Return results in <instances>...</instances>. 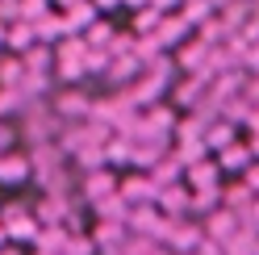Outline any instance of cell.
I'll return each instance as SVG.
<instances>
[{
    "label": "cell",
    "instance_id": "1",
    "mask_svg": "<svg viewBox=\"0 0 259 255\" xmlns=\"http://www.w3.org/2000/svg\"><path fill=\"white\" fill-rule=\"evenodd\" d=\"M55 134H59V117L51 113V101H29L21 109L17 138H25L29 147H42V142H55Z\"/></svg>",
    "mask_w": 259,
    "mask_h": 255
},
{
    "label": "cell",
    "instance_id": "2",
    "mask_svg": "<svg viewBox=\"0 0 259 255\" xmlns=\"http://www.w3.org/2000/svg\"><path fill=\"white\" fill-rule=\"evenodd\" d=\"M88 109H92V97L84 88H59L51 97V113L59 117V125H79L88 121Z\"/></svg>",
    "mask_w": 259,
    "mask_h": 255
},
{
    "label": "cell",
    "instance_id": "3",
    "mask_svg": "<svg viewBox=\"0 0 259 255\" xmlns=\"http://www.w3.org/2000/svg\"><path fill=\"white\" fill-rule=\"evenodd\" d=\"M201 222L197 218H184V222H167V234H163V243L159 247H167L171 255H192L201 247Z\"/></svg>",
    "mask_w": 259,
    "mask_h": 255
},
{
    "label": "cell",
    "instance_id": "4",
    "mask_svg": "<svg viewBox=\"0 0 259 255\" xmlns=\"http://www.w3.org/2000/svg\"><path fill=\"white\" fill-rule=\"evenodd\" d=\"M29 214H34V222L46 230V226H63L71 214H75V197L63 193V197H38L34 205H29Z\"/></svg>",
    "mask_w": 259,
    "mask_h": 255
},
{
    "label": "cell",
    "instance_id": "5",
    "mask_svg": "<svg viewBox=\"0 0 259 255\" xmlns=\"http://www.w3.org/2000/svg\"><path fill=\"white\" fill-rule=\"evenodd\" d=\"M79 201L84 205H96V201H105V197H113L117 193V172H109V167H96V172H84L79 176Z\"/></svg>",
    "mask_w": 259,
    "mask_h": 255
},
{
    "label": "cell",
    "instance_id": "6",
    "mask_svg": "<svg viewBox=\"0 0 259 255\" xmlns=\"http://www.w3.org/2000/svg\"><path fill=\"white\" fill-rule=\"evenodd\" d=\"M117 197L130 205V209H138V205H155L159 201V188L151 184V176L134 172V176H117Z\"/></svg>",
    "mask_w": 259,
    "mask_h": 255
},
{
    "label": "cell",
    "instance_id": "7",
    "mask_svg": "<svg viewBox=\"0 0 259 255\" xmlns=\"http://www.w3.org/2000/svg\"><path fill=\"white\" fill-rule=\"evenodd\" d=\"M167 142H171V138H151V134H147V138H138L134 147H130V167H138L142 176H147V172L159 163V159H167V151H171Z\"/></svg>",
    "mask_w": 259,
    "mask_h": 255
},
{
    "label": "cell",
    "instance_id": "8",
    "mask_svg": "<svg viewBox=\"0 0 259 255\" xmlns=\"http://www.w3.org/2000/svg\"><path fill=\"white\" fill-rule=\"evenodd\" d=\"M176 121H180V113H176L171 105H151V109H142V138H171V130H176Z\"/></svg>",
    "mask_w": 259,
    "mask_h": 255
},
{
    "label": "cell",
    "instance_id": "9",
    "mask_svg": "<svg viewBox=\"0 0 259 255\" xmlns=\"http://www.w3.org/2000/svg\"><path fill=\"white\" fill-rule=\"evenodd\" d=\"M151 38H155V46H159V51L167 55V51H180V46H184V42L192 38V29H188V25L180 21V13H167V17L159 21V29H155Z\"/></svg>",
    "mask_w": 259,
    "mask_h": 255
},
{
    "label": "cell",
    "instance_id": "10",
    "mask_svg": "<svg viewBox=\"0 0 259 255\" xmlns=\"http://www.w3.org/2000/svg\"><path fill=\"white\" fill-rule=\"evenodd\" d=\"M234 230H238V218H234L230 209H213V214L201 218V234L209 238V243H226Z\"/></svg>",
    "mask_w": 259,
    "mask_h": 255
},
{
    "label": "cell",
    "instance_id": "11",
    "mask_svg": "<svg viewBox=\"0 0 259 255\" xmlns=\"http://www.w3.org/2000/svg\"><path fill=\"white\" fill-rule=\"evenodd\" d=\"M84 147H92V138H88V125L79 121V125H59V134H55V151L63 155V159H75Z\"/></svg>",
    "mask_w": 259,
    "mask_h": 255
},
{
    "label": "cell",
    "instance_id": "12",
    "mask_svg": "<svg viewBox=\"0 0 259 255\" xmlns=\"http://www.w3.org/2000/svg\"><path fill=\"white\" fill-rule=\"evenodd\" d=\"M25 180H29V159H25V151L0 155V184H5V188H21Z\"/></svg>",
    "mask_w": 259,
    "mask_h": 255
},
{
    "label": "cell",
    "instance_id": "13",
    "mask_svg": "<svg viewBox=\"0 0 259 255\" xmlns=\"http://www.w3.org/2000/svg\"><path fill=\"white\" fill-rule=\"evenodd\" d=\"M209 51H213V46H201L197 38H188L180 51L171 55V63H176V71H184V75H192V71H201L205 67V59H209Z\"/></svg>",
    "mask_w": 259,
    "mask_h": 255
},
{
    "label": "cell",
    "instance_id": "14",
    "mask_svg": "<svg viewBox=\"0 0 259 255\" xmlns=\"http://www.w3.org/2000/svg\"><path fill=\"white\" fill-rule=\"evenodd\" d=\"M218 184H222V172H218L213 159H201V163H192V167L184 172V188H188V193H201V188H218Z\"/></svg>",
    "mask_w": 259,
    "mask_h": 255
},
{
    "label": "cell",
    "instance_id": "15",
    "mask_svg": "<svg viewBox=\"0 0 259 255\" xmlns=\"http://www.w3.org/2000/svg\"><path fill=\"white\" fill-rule=\"evenodd\" d=\"M142 75V67H138V59L134 55H125V59H109V71H105V79H109V88H130L134 79Z\"/></svg>",
    "mask_w": 259,
    "mask_h": 255
},
{
    "label": "cell",
    "instance_id": "16",
    "mask_svg": "<svg viewBox=\"0 0 259 255\" xmlns=\"http://www.w3.org/2000/svg\"><path fill=\"white\" fill-rule=\"evenodd\" d=\"M251 205H255V193H251V188L242 184V180H230V184H222V209H230V214L238 218V214H247Z\"/></svg>",
    "mask_w": 259,
    "mask_h": 255
},
{
    "label": "cell",
    "instance_id": "17",
    "mask_svg": "<svg viewBox=\"0 0 259 255\" xmlns=\"http://www.w3.org/2000/svg\"><path fill=\"white\" fill-rule=\"evenodd\" d=\"M209 92V84H201L197 75H184L180 84H171V109H192Z\"/></svg>",
    "mask_w": 259,
    "mask_h": 255
},
{
    "label": "cell",
    "instance_id": "18",
    "mask_svg": "<svg viewBox=\"0 0 259 255\" xmlns=\"http://www.w3.org/2000/svg\"><path fill=\"white\" fill-rule=\"evenodd\" d=\"M92 209V218L96 222H109V226H125V218H130V205L113 193V197H105V201H96V205H88Z\"/></svg>",
    "mask_w": 259,
    "mask_h": 255
},
{
    "label": "cell",
    "instance_id": "19",
    "mask_svg": "<svg viewBox=\"0 0 259 255\" xmlns=\"http://www.w3.org/2000/svg\"><path fill=\"white\" fill-rule=\"evenodd\" d=\"M29 46H38V38H34V25H25V21H13V25H5V51L9 55H25Z\"/></svg>",
    "mask_w": 259,
    "mask_h": 255
},
{
    "label": "cell",
    "instance_id": "20",
    "mask_svg": "<svg viewBox=\"0 0 259 255\" xmlns=\"http://www.w3.org/2000/svg\"><path fill=\"white\" fill-rule=\"evenodd\" d=\"M34 38H38L42 46H55V42L67 38V25H63V13H59V9H51L42 21H34Z\"/></svg>",
    "mask_w": 259,
    "mask_h": 255
},
{
    "label": "cell",
    "instance_id": "21",
    "mask_svg": "<svg viewBox=\"0 0 259 255\" xmlns=\"http://www.w3.org/2000/svg\"><path fill=\"white\" fill-rule=\"evenodd\" d=\"M213 163H218L222 176H242V172H247V163H251V155H247V147H242V142H234V147H226L222 155H213Z\"/></svg>",
    "mask_w": 259,
    "mask_h": 255
},
{
    "label": "cell",
    "instance_id": "22",
    "mask_svg": "<svg viewBox=\"0 0 259 255\" xmlns=\"http://www.w3.org/2000/svg\"><path fill=\"white\" fill-rule=\"evenodd\" d=\"M21 71L25 75H51L55 71V55H51V46H29V51L21 55Z\"/></svg>",
    "mask_w": 259,
    "mask_h": 255
},
{
    "label": "cell",
    "instance_id": "23",
    "mask_svg": "<svg viewBox=\"0 0 259 255\" xmlns=\"http://www.w3.org/2000/svg\"><path fill=\"white\" fill-rule=\"evenodd\" d=\"M205 151H209V159H213V155H222L226 147H234V142H238V130H234V125H226V121H213V125H209V130H205Z\"/></svg>",
    "mask_w": 259,
    "mask_h": 255
},
{
    "label": "cell",
    "instance_id": "24",
    "mask_svg": "<svg viewBox=\"0 0 259 255\" xmlns=\"http://www.w3.org/2000/svg\"><path fill=\"white\" fill-rule=\"evenodd\" d=\"M92 21H101V13H96V9L88 5V0H84V5H75V9H67V13H63V25H67V38H79V34H84V29H88Z\"/></svg>",
    "mask_w": 259,
    "mask_h": 255
},
{
    "label": "cell",
    "instance_id": "25",
    "mask_svg": "<svg viewBox=\"0 0 259 255\" xmlns=\"http://www.w3.org/2000/svg\"><path fill=\"white\" fill-rule=\"evenodd\" d=\"M176 13H180V21H184L188 29H201L209 17H218V9L209 5V0H184V5L176 9Z\"/></svg>",
    "mask_w": 259,
    "mask_h": 255
},
{
    "label": "cell",
    "instance_id": "26",
    "mask_svg": "<svg viewBox=\"0 0 259 255\" xmlns=\"http://www.w3.org/2000/svg\"><path fill=\"white\" fill-rule=\"evenodd\" d=\"M147 176H151V184H155V188H171V184H184V167L167 155V159H159V163L147 172Z\"/></svg>",
    "mask_w": 259,
    "mask_h": 255
},
{
    "label": "cell",
    "instance_id": "27",
    "mask_svg": "<svg viewBox=\"0 0 259 255\" xmlns=\"http://www.w3.org/2000/svg\"><path fill=\"white\" fill-rule=\"evenodd\" d=\"M67 230H63V226H38V238H34V251H46V255H63V247H67Z\"/></svg>",
    "mask_w": 259,
    "mask_h": 255
},
{
    "label": "cell",
    "instance_id": "28",
    "mask_svg": "<svg viewBox=\"0 0 259 255\" xmlns=\"http://www.w3.org/2000/svg\"><path fill=\"white\" fill-rule=\"evenodd\" d=\"M159 21H163V13L147 5V9H138V13H134V21H130V34H134V38H151L155 29H159Z\"/></svg>",
    "mask_w": 259,
    "mask_h": 255
},
{
    "label": "cell",
    "instance_id": "29",
    "mask_svg": "<svg viewBox=\"0 0 259 255\" xmlns=\"http://www.w3.org/2000/svg\"><path fill=\"white\" fill-rule=\"evenodd\" d=\"M176 163H180L184 172L192 167V163H201V159H209V151H205V142H176V147L167 151Z\"/></svg>",
    "mask_w": 259,
    "mask_h": 255
},
{
    "label": "cell",
    "instance_id": "30",
    "mask_svg": "<svg viewBox=\"0 0 259 255\" xmlns=\"http://www.w3.org/2000/svg\"><path fill=\"white\" fill-rule=\"evenodd\" d=\"M130 147H134V142H130V138L113 134V138L105 142V167H109V172H117L121 163H130Z\"/></svg>",
    "mask_w": 259,
    "mask_h": 255
},
{
    "label": "cell",
    "instance_id": "31",
    "mask_svg": "<svg viewBox=\"0 0 259 255\" xmlns=\"http://www.w3.org/2000/svg\"><path fill=\"white\" fill-rule=\"evenodd\" d=\"M251 109H255V105H251V101H247V97L238 92L234 101H226V105H222V121H226V125H234V130H238V125H247Z\"/></svg>",
    "mask_w": 259,
    "mask_h": 255
},
{
    "label": "cell",
    "instance_id": "32",
    "mask_svg": "<svg viewBox=\"0 0 259 255\" xmlns=\"http://www.w3.org/2000/svg\"><path fill=\"white\" fill-rule=\"evenodd\" d=\"M51 55H55V63H79L88 55V46H84V38H63L51 46Z\"/></svg>",
    "mask_w": 259,
    "mask_h": 255
},
{
    "label": "cell",
    "instance_id": "33",
    "mask_svg": "<svg viewBox=\"0 0 259 255\" xmlns=\"http://www.w3.org/2000/svg\"><path fill=\"white\" fill-rule=\"evenodd\" d=\"M79 38H84V46H88V51H109L113 25H109V21H92V25H88V29H84Z\"/></svg>",
    "mask_w": 259,
    "mask_h": 255
},
{
    "label": "cell",
    "instance_id": "34",
    "mask_svg": "<svg viewBox=\"0 0 259 255\" xmlns=\"http://www.w3.org/2000/svg\"><path fill=\"white\" fill-rule=\"evenodd\" d=\"M21 59L17 55H0V88H17L21 84Z\"/></svg>",
    "mask_w": 259,
    "mask_h": 255
},
{
    "label": "cell",
    "instance_id": "35",
    "mask_svg": "<svg viewBox=\"0 0 259 255\" xmlns=\"http://www.w3.org/2000/svg\"><path fill=\"white\" fill-rule=\"evenodd\" d=\"M21 109H25V101H21V92H17V88H0V121L21 117Z\"/></svg>",
    "mask_w": 259,
    "mask_h": 255
},
{
    "label": "cell",
    "instance_id": "36",
    "mask_svg": "<svg viewBox=\"0 0 259 255\" xmlns=\"http://www.w3.org/2000/svg\"><path fill=\"white\" fill-rule=\"evenodd\" d=\"M134 34L130 29H113V38H109V59H125V55H134Z\"/></svg>",
    "mask_w": 259,
    "mask_h": 255
},
{
    "label": "cell",
    "instance_id": "37",
    "mask_svg": "<svg viewBox=\"0 0 259 255\" xmlns=\"http://www.w3.org/2000/svg\"><path fill=\"white\" fill-rule=\"evenodd\" d=\"M109 71V51H88L84 55V79H105Z\"/></svg>",
    "mask_w": 259,
    "mask_h": 255
},
{
    "label": "cell",
    "instance_id": "38",
    "mask_svg": "<svg viewBox=\"0 0 259 255\" xmlns=\"http://www.w3.org/2000/svg\"><path fill=\"white\" fill-rule=\"evenodd\" d=\"M51 9H55L51 0H21V21H25V25H34V21H42Z\"/></svg>",
    "mask_w": 259,
    "mask_h": 255
},
{
    "label": "cell",
    "instance_id": "39",
    "mask_svg": "<svg viewBox=\"0 0 259 255\" xmlns=\"http://www.w3.org/2000/svg\"><path fill=\"white\" fill-rule=\"evenodd\" d=\"M75 163L84 167V172H96V167H105V147H96V142H92V147H84V151L75 155Z\"/></svg>",
    "mask_w": 259,
    "mask_h": 255
},
{
    "label": "cell",
    "instance_id": "40",
    "mask_svg": "<svg viewBox=\"0 0 259 255\" xmlns=\"http://www.w3.org/2000/svg\"><path fill=\"white\" fill-rule=\"evenodd\" d=\"M238 71H242V75H259V42H251L247 51H242V59H238Z\"/></svg>",
    "mask_w": 259,
    "mask_h": 255
},
{
    "label": "cell",
    "instance_id": "41",
    "mask_svg": "<svg viewBox=\"0 0 259 255\" xmlns=\"http://www.w3.org/2000/svg\"><path fill=\"white\" fill-rule=\"evenodd\" d=\"M21 21V0H0V25Z\"/></svg>",
    "mask_w": 259,
    "mask_h": 255
},
{
    "label": "cell",
    "instance_id": "42",
    "mask_svg": "<svg viewBox=\"0 0 259 255\" xmlns=\"http://www.w3.org/2000/svg\"><path fill=\"white\" fill-rule=\"evenodd\" d=\"M13 142H21V138H17V125L0 121V155H9V151H13Z\"/></svg>",
    "mask_w": 259,
    "mask_h": 255
},
{
    "label": "cell",
    "instance_id": "43",
    "mask_svg": "<svg viewBox=\"0 0 259 255\" xmlns=\"http://www.w3.org/2000/svg\"><path fill=\"white\" fill-rule=\"evenodd\" d=\"M238 180H242V184H247V188H251V193L259 197V163H247V172H242V176H238Z\"/></svg>",
    "mask_w": 259,
    "mask_h": 255
},
{
    "label": "cell",
    "instance_id": "44",
    "mask_svg": "<svg viewBox=\"0 0 259 255\" xmlns=\"http://www.w3.org/2000/svg\"><path fill=\"white\" fill-rule=\"evenodd\" d=\"M242 97H247L251 105H259V75H247V79H242Z\"/></svg>",
    "mask_w": 259,
    "mask_h": 255
},
{
    "label": "cell",
    "instance_id": "45",
    "mask_svg": "<svg viewBox=\"0 0 259 255\" xmlns=\"http://www.w3.org/2000/svg\"><path fill=\"white\" fill-rule=\"evenodd\" d=\"M180 5H184V0H151V9H159V13H163V17H167V13H176Z\"/></svg>",
    "mask_w": 259,
    "mask_h": 255
},
{
    "label": "cell",
    "instance_id": "46",
    "mask_svg": "<svg viewBox=\"0 0 259 255\" xmlns=\"http://www.w3.org/2000/svg\"><path fill=\"white\" fill-rule=\"evenodd\" d=\"M88 5H92L96 13H101V9H121V0H88Z\"/></svg>",
    "mask_w": 259,
    "mask_h": 255
},
{
    "label": "cell",
    "instance_id": "47",
    "mask_svg": "<svg viewBox=\"0 0 259 255\" xmlns=\"http://www.w3.org/2000/svg\"><path fill=\"white\" fill-rule=\"evenodd\" d=\"M247 130H251V134H259V105L251 109V117H247Z\"/></svg>",
    "mask_w": 259,
    "mask_h": 255
},
{
    "label": "cell",
    "instance_id": "48",
    "mask_svg": "<svg viewBox=\"0 0 259 255\" xmlns=\"http://www.w3.org/2000/svg\"><path fill=\"white\" fill-rule=\"evenodd\" d=\"M151 0H121V9H130V13H138V9H147Z\"/></svg>",
    "mask_w": 259,
    "mask_h": 255
},
{
    "label": "cell",
    "instance_id": "49",
    "mask_svg": "<svg viewBox=\"0 0 259 255\" xmlns=\"http://www.w3.org/2000/svg\"><path fill=\"white\" fill-rule=\"evenodd\" d=\"M51 5H55L59 13H67V9H75V5H84V0H51Z\"/></svg>",
    "mask_w": 259,
    "mask_h": 255
},
{
    "label": "cell",
    "instance_id": "50",
    "mask_svg": "<svg viewBox=\"0 0 259 255\" xmlns=\"http://www.w3.org/2000/svg\"><path fill=\"white\" fill-rule=\"evenodd\" d=\"M0 255H21V247H13V243H5V247H0Z\"/></svg>",
    "mask_w": 259,
    "mask_h": 255
},
{
    "label": "cell",
    "instance_id": "51",
    "mask_svg": "<svg viewBox=\"0 0 259 255\" xmlns=\"http://www.w3.org/2000/svg\"><path fill=\"white\" fill-rule=\"evenodd\" d=\"M5 243H9V234H5V226H0V247H5Z\"/></svg>",
    "mask_w": 259,
    "mask_h": 255
},
{
    "label": "cell",
    "instance_id": "52",
    "mask_svg": "<svg viewBox=\"0 0 259 255\" xmlns=\"http://www.w3.org/2000/svg\"><path fill=\"white\" fill-rule=\"evenodd\" d=\"M0 51H5V25H0Z\"/></svg>",
    "mask_w": 259,
    "mask_h": 255
},
{
    "label": "cell",
    "instance_id": "53",
    "mask_svg": "<svg viewBox=\"0 0 259 255\" xmlns=\"http://www.w3.org/2000/svg\"><path fill=\"white\" fill-rule=\"evenodd\" d=\"M34 255H46V251H34Z\"/></svg>",
    "mask_w": 259,
    "mask_h": 255
}]
</instances>
